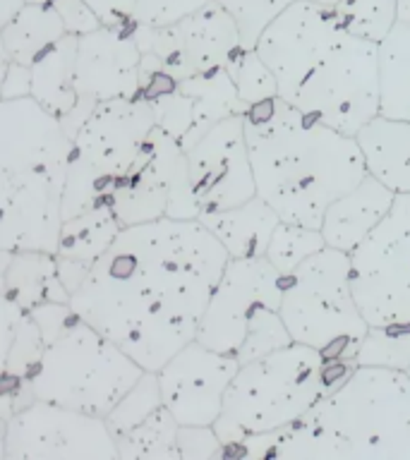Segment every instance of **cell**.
<instances>
[{
    "label": "cell",
    "instance_id": "obj_43",
    "mask_svg": "<svg viewBox=\"0 0 410 460\" xmlns=\"http://www.w3.org/2000/svg\"><path fill=\"white\" fill-rule=\"evenodd\" d=\"M398 3V22L410 24V0H396Z\"/></svg>",
    "mask_w": 410,
    "mask_h": 460
},
{
    "label": "cell",
    "instance_id": "obj_31",
    "mask_svg": "<svg viewBox=\"0 0 410 460\" xmlns=\"http://www.w3.org/2000/svg\"><path fill=\"white\" fill-rule=\"evenodd\" d=\"M161 405H165V402L164 395H161L158 374L144 372L142 379L137 381L135 386L129 388L128 394L118 401V405L106 415L108 429H111V434L115 438L122 437L125 431H129L132 427L144 422L151 412H156Z\"/></svg>",
    "mask_w": 410,
    "mask_h": 460
},
{
    "label": "cell",
    "instance_id": "obj_15",
    "mask_svg": "<svg viewBox=\"0 0 410 460\" xmlns=\"http://www.w3.org/2000/svg\"><path fill=\"white\" fill-rule=\"evenodd\" d=\"M190 185L204 211L240 207L257 197L250 149L245 137V115H233L211 128L187 149Z\"/></svg>",
    "mask_w": 410,
    "mask_h": 460
},
{
    "label": "cell",
    "instance_id": "obj_19",
    "mask_svg": "<svg viewBox=\"0 0 410 460\" xmlns=\"http://www.w3.org/2000/svg\"><path fill=\"white\" fill-rule=\"evenodd\" d=\"M200 221L218 237L230 259H252L266 257L273 233L281 226V216L257 194L240 207L204 211Z\"/></svg>",
    "mask_w": 410,
    "mask_h": 460
},
{
    "label": "cell",
    "instance_id": "obj_21",
    "mask_svg": "<svg viewBox=\"0 0 410 460\" xmlns=\"http://www.w3.org/2000/svg\"><path fill=\"white\" fill-rule=\"evenodd\" d=\"M3 254V295L20 307H39L43 302H70L72 295L58 276V257L50 252H7Z\"/></svg>",
    "mask_w": 410,
    "mask_h": 460
},
{
    "label": "cell",
    "instance_id": "obj_12",
    "mask_svg": "<svg viewBox=\"0 0 410 460\" xmlns=\"http://www.w3.org/2000/svg\"><path fill=\"white\" fill-rule=\"evenodd\" d=\"M3 460H115L120 458L106 417L36 398L3 422Z\"/></svg>",
    "mask_w": 410,
    "mask_h": 460
},
{
    "label": "cell",
    "instance_id": "obj_6",
    "mask_svg": "<svg viewBox=\"0 0 410 460\" xmlns=\"http://www.w3.org/2000/svg\"><path fill=\"white\" fill-rule=\"evenodd\" d=\"M283 276L266 257L230 259L207 305L197 341L240 365L293 343L283 316Z\"/></svg>",
    "mask_w": 410,
    "mask_h": 460
},
{
    "label": "cell",
    "instance_id": "obj_17",
    "mask_svg": "<svg viewBox=\"0 0 410 460\" xmlns=\"http://www.w3.org/2000/svg\"><path fill=\"white\" fill-rule=\"evenodd\" d=\"M75 86L79 99H135L142 89V49L128 24H103L79 36Z\"/></svg>",
    "mask_w": 410,
    "mask_h": 460
},
{
    "label": "cell",
    "instance_id": "obj_9",
    "mask_svg": "<svg viewBox=\"0 0 410 460\" xmlns=\"http://www.w3.org/2000/svg\"><path fill=\"white\" fill-rule=\"evenodd\" d=\"M286 103L355 137L381 113L379 43L343 31Z\"/></svg>",
    "mask_w": 410,
    "mask_h": 460
},
{
    "label": "cell",
    "instance_id": "obj_22",
    "mask_svg": "<svg viewBox=\"0 0 410 460\" xmlns=\"http://www.w3.org/2000/svg\"><path fill=\"white\" fill-rule=\"evenodd\" d=\"M180 89L192 99V128L183 139L185 151L200 142L218 122L228 120L233 115L247 113V103L240 99L236 82L226 67L180 79Z\"/></svg>",
    "mask_w": 410,
    "mask_h": 460
},
{
    "label": "cell",
    "instance_id": "obj_13",
    "mask_svg": "<svg viewBox=\"0 0 410 460\" xmlns=\"http://www.w3.org/2000/svg\"><path fill=\"white\" fill-rule=\"evenodd\" d=\"M129 27L142 53L156 56L164 72L178 82L218 67L228 70L245 50L237 20L216 0L173 27L156 29L132 22Z\"/></svg>",
    "mask_w": 410,
    "mask_h": 460
},
{
    "label": "cell",
    "instance_id": "obj_5",
    "mask_svg": "<svg viewBox=\"0 0 410 460\" xmlns=\"http://www.w3.org/2000/svg\"><path fill=\"white\" fill-rule=\"evenodd\" d=\"M144 372L120 345L79 316L63 336L46 345L24 384L3 391V422L36 398L106 417Z\"/></svg>",
    "mask_w": 410,
    "mask_h": 460
},
{
    "label": "cell",
    "instance_id": "obj_4",
    "mask_svg": "<svg viewBox=\"0 0 410 460\" xmlns=\"http://www.w3.org/2000/svg\"><path fill=\"white\" fill-rule=\"evenodd\" d=\"M355 367V359L329 358L295 341L240 365L214 424L223 448L300 422L324 395L351 376Z\"/></svg>",
    "mask_w": 410,
    "mask_h": 460
},
{
    "label": "cell",
    "instance_id": "obj_18",
    "mask_svg": "<svg viewBox=\"0 0 410 460\" xmlns=\"http://www.w3.org/2000/svg\"><path fill=\"white\" fill-rule=\"evenodd\" d=\"M394 199L396 192L372 175H365L360 185L338 197L326 208L319 228L326 237V244L351 254L384 221V216L394 207Z\"/></svg>",
    "mask_w": 410,
    "mask_h": 460
},
{
    "label": "cell",
    "instance_id": "obj_41",
    "mask_svg": "<svg viewBox=\"0 0 410 460\" xmlns=\"http://www.w3.org/2000/svg\"><path fill=\"white\" fill-rule=\"evenodd\" d=\"M89 271H92V264H85V261H79V259L58 257V276H60L63 286L67 288V293L70 295H75L79 288L85 286Z\"/></svg>",
    "mask_w": 410,
    "mask_h": 460
},
{
    "label": "cell",
    "instance_id": "obj_25",
    "mask_svg": "<svg viewBox=\"0 0 410 460\" xmlns=\"http://www.w3.org/2000/svg\"><path fill=\"white\" fill-rule=\"evenodd\" d=\"M122 223L115 216L111 201L96 204L85 214L67 218L63 223L60 243H58V257L79 259L85 264H94L96 259L103 257L106 250L113 244Z\"/></svg>",
    "mask_w": 410,
    "mask_h": 460
},
{
    "label": "cell",
    "instance_id": "obj_42",
    "mask_svg": "<svg viewBox=\"0 0 410 460\" xmlns=\"http://www.w3.org/2000/svg\"><path fill=\"white\" fill-rule=\"evenodd\" d=\"M24 5H27V0H0V27L13 20Z\"/></svg>",
    "mask_w": 410,
    "mask_h": 460
},
{
    "label": "cell",
    "instance_id": "obj_36",
    "mask_svg": "<svg viewBox=\"0 0 410 460\" xmlns=\"http://www.w3.org/2000/svg\"><path fill=\"white\" fill-rule=\"evenodd\" d=\"M180 460L221 458L223 444L214 424H185L178 431Z\"/></svg>",
    "mask_w": 410,
    "mask_h": 460
},
{
    "label": "cell",
    "instance_id": "obj_38",
    "mask_svg": "<svg viewBox=\"0 0 410 460\" xmlns=\"http://www.w3.org/2000/svg\"><path fill=\"white\" fill-rule=\"evenodd\" d=\"M50 5L60 14L67 34L85 36L103 27V20L86 0H50Z\"/></svg>",
    "mask_w": 410,
    "mask_h": 460
},
{
    "label": "cell",
    "instance_id": "obj_34",
    "mask_svg": "<svg viewBox=\"0 0 410 460\" xmlns=\"http://www.w3.org/2000/svg\"><path fill=\"white\" fill-rule=\"evenodd\" d=\"M237 20L245 49H254L259 36L295 0H216Z\"/></svg>",
    "mask_w": 410,
    "mask_h": 460
},
{
    "label": "cell",
    "instance_id": "obj_32",
    "mask_svg": "<svg viewBox=\"0 0 410 460\" xmlns=\"http://www.w3.org/2000/svg\"><path fill=\"white\" fill-rule=\"evenodd\" d=\"M43 350H46V341L41 336V329L27 312L13 345L7 348V352H3V391H13L24 384L39 365Z\"/></svg>",
    "mask_w": 410,
    "mask_h": 460
},
{
    "label": "cell",
    "instance_id": "obj_40",
    "mask_svg": "<svg viewBox=\"0 0 410 460\" xmlns=\"http://www.w3.org/2000/svg\"><path fill=\"white\" fill-rule=\"evenodd\" d=\"M86 3L96 10L103 24H111V27L128 24L132 17V7H135V0H86Z\"/></svg>",
    "mask_w": 410,
    "mask_h": 460
},
{
    "label": "cell",
    "instance_id": "obj_27",
    "mask_svg": "<svg viewBox=\"0 0 410 460\" xmlns=\"http://www.w3.org/2000/svg\"><path fill=\"white\" fill-rule=\"evenodd\" d=\"M180 422L165 405L115 438L122 460H180Z\"/></svg>",
    "mask_w": 410,
    "mask_h": 460
},
{
    "label": "cell",
    "instance_id": "obj_35",
    "mask_svg": "<svg viewBox=\"0 0 410 460\" xmlns=\"http://www.w3.org/2000/svg\"><path fill=\"white\" fill-rule=\"evenodd\" d=\"M207 3L209 0H135L129 22L156 29L173 27L201 10Z\"/></svg>",
    "mask_w": 410,
    "mask_h": 460
},
{
    "label": "cell",
    "instance_id": "obj_14",
    "mask_svg": "<svg viewBox=\"0 0 410 460\" xmlns=\"http://www.w3.org/2000/svg\"><path fill=\"white\" fill-rule=\"evenodd\" d=\"M343 31L334 7L312 0H295L262 31L254 50L279 82V99H293L302 79Z\"/></svg>",
    "mask_w": 410,
    "mask_h": 460
},
{
    "label": "cell",
    "instance_id": "obj_26",
    "mask_svg": "<svg viewBox=\"0 0 410 460\" xmlns=\"http://www.w3.org/2000/svg\"><path fill=\"white\" fill-rule=\"evenodd\" d=\"M381 115L410 122V24L398 22L379 43Z\"/></svg>",
    "mask_w": 410,
    "mask_h": 460
},
{
    "label": "cell",
    "instance_id": "obj_29",
    "mask_svg": "<svg viewBox=\"0 0 410 460\" xmlns=\"http://www.w3.org/2000/svg\"><path fill=\"white\" fill-rule=\"evenodd\" d=\"M355 362L360 367H387L410 372V323L370 326L355 352Z\"/></svg>",
    "mask_w": 410,
    "mask_h": 460
},
{
    "label": "cell",
    "instance_id": "obj_2",
    "mask_svg": "<svg viewBox=\"0 0 410 460\" xmlns=\"http://www.w3.org/2000/svg\"><path fill=\"white\" fill-rule=\"evenodd\" d=\"M245 137L257 194L286 223L322 228L326 208L367 175L355 137L279 96L247 108Z\"/></svg>",
    "mask_w": 410,
    "mask_h": 460
},
{
    "label": "cell",
    "instance_id": "obj_8",
    "mask_svg": "<svg viewBox=\"0 0 410 460\" xmlns=\"http://www.w3.org/2000/svg\"><path fill=\"white\" fill-rule=\"evenodd\" d=\"M154 128L156 118L142 96L101 101L94 108L72 144L63 194L65 221L113 199Z\"/></svg>",
    "mask_w": 410,
    "mask_h": 460
},
{
    "label": "cell",
    "instance_id": "obj_44",
    "mask_svg": "<svg viewBox=\"0 0 410 460\" xmlns=\"http://www.w3.org/2000/svg\"><path fill=\"white\" fill-rule=\"evenodd\" d=\"M312 3H316V5H324V7H336L341 0H312Z\"/></svg>",
    "mask_w": 410,
    "mask_h": 460
},
{
    "label": "cell",
    "instance_id": "obj_30",
    "mask_svg": "<svg viewBox=\"0 0 410 460\" xmlns=\"http://www.w3.org/2000/svg\"><path fill=\"white\" fill-rule=\"evenodd\" d=\"M324 247H326V237H324V233L319 228L281 221V226L273 233L272 243H269L266 259L279 269L281 276H288L302 261H308L312 254L322 252Z\"/></svg>",
    "mask_w": 410,
    "mask_h": 460
},
{
    "label": "cell",
    "instance_id": "obj_39",
    "mask_svg": "<svg viewBox=\"0 0 410 460\" xmlns=\"http://www.w3.org/2000/svg\"><path fill=\"white\" fill-rule=\"evenodd\" d=\"M31 96V67L3 60L0 72V101H14Z\"/></svg>",
    "mask_w": 410,
    "mask_h": 460
},
{
    "label": "cell",
    "instance_id": "obj_33",
    "mask_svg": "<svg viewBox=\"0 0 410 460\" xmlns=\"http://www.w3.org/2000/svg\"><path fill=\"white\" fill-rule=\"evenodd\" d=\"M228 72L247 108L279 96V82L254 49H245L236 58V63L230 65Z\"/></svg>",
    "mask_w": 410,
    "mask_h": 460
},
{
    "label": "cell",
    "instance_id": "obj_28",
    "mask_svg": "<svg viewBox=\"0 0 410 460\" xmlns=\"http://www.w3.org/2000/svg\"><path fill=\"white\" fill-rule=\"evenodd\" d=\"M334 13L348 34L372 43L384 41L398 24L396 0H341Z\"/></svg>",
    "mask_w": 410,
    "mask_h": 460
},
{
    "label": "cell",
    "instance_id": "obj_23",
    "mask_svg": "<svg viewBox=\"0 0 410 460\" xmlns=\"http://www.w3.org/2000/svg\"><path fill=\"white\" fill-rule=\"evenodd\" d=\"M63 36H67V29L56 7L50 3H27L0 27V53L3 60L31 67Z\"/></svg>",
    "mask_w": 410,
    "mask_h": 460
},
{
    "label": "cell",
    "instance_id": "obj_7",
    "mask_svg": "<svg viewBox=\"0 0 410 460\" xmlns=\"http://www.w3.org/2000/svg\"><path fill=\"white\" fill-rule=\"evenodd\" d=\"M281 316L295 343L329 358L355 359L370 323L352 295L351 254L326 244L283 276Z\"/></svg>",
    "mask_w": 410,
    "mask_h": 460
},
{
    "label": "cell",
    "instance_id": "obj_24",
    "mask_svg": "<svg viewBox=\"0 0 410 460\" xmlns=\"http://www.w3.org/2000/svg\"><path fill=\"white\" fill-rule=\"evenodd\" d=\"M77 46L79 36H63L31 65V99L58 118H65L79 101L75 86Z\"/></svg>",
    "mask_w": 410,
    "mask_h": 460
},
{
    "label": "cell",
    "instance_id": "obj_11",
    "mask_svg": "<svg viewBox=\"0 0 410 460\" xmlns=\"http://www.w3.org/2000/svg\"><path fill=\"white\" fill-rule=\"evenodd\" d=\"M111 204L122 228L158 218H200L201 207L190 185L183 144L158 125L151 129Z\"/></svg>",
    "mask_w": 410,
    "mask_h": 460
},
{
    "label": "cell",
    "instance_id": "obj_37",
    "mask_svg": "<svg viewBox=\"0 0 410 460\" xmlns=\"http://www.w3.org/2000/svg\"><path fill=\"white\" fill-rule=\"evenodd\" d=\"M29 314L36 322V326L41 329L46 345L58 341L79 319V314L72 309L70 302H43L39 307L29 309Z\"/></svg>",
    "mask_w": 410,
    "mask_h": 460
},
{
    "label": "cell",
    "instance_id": "obj_20",
    "mask_svg": "<svg viewBox=\"0 0 410 460\" xmlns=\"http://www.w3.org/2000/svg\"><path fill=\"white\" fill-rule=\"evenodd\" d=\"M355 139L365 158L367 175L396 194L410 192V122L379 113Z\"/></svg>",
    "mask_w": 410,
    "mask_h": 460
},
{
    "label": "cell",
    "instance_id": "obj_10",
    "mask_svg": "<svg viewBox=\"0 0 410 460\" xmlns=\"http://www.w3.org/2000/svg\"><path fill=\"white\" fill-rule=\"evenodd\" d=\"M351 283L370 326L410 323V192L351 252Z\"/></svg>",
    "mask_w": 410,
    "mask_h": 460
},
{
    "label": "cell",
    "instance_id": "obj_1",
    "mask_svg": "<svg viewBox=\"0 0 410 460\" xmlns=\"http://www.w3.org/2000/svg\"><path fill=\"white\" fill-rule=\"evenodd\" d=\"M228 261L226 247L200 218L137 223L94 261L70 305L142 369L158 372L197 341Z\"/></svg>",
    "mask_w": 410,
    "mask_h": 460
},
{
    "label": "cell",
    "instance_id": "obj_16",
    "mask_svg": "<svg viewBox=\"0 0 410 460\" xmlns=\"http://www.w3.org/2000/svg\"><path fill=\"white\" fill-rule=\"evenodd\" d=\"M237 369L236 358L211 350L200 341L187 343L156 372L165 408L180 427L216 424Z\"/></svg>",
    "mask_w": 410,
    "mask_h": 460
},
{
    "label": "cell",
    "instance_id": "obj_3",
    "mask_svg": "<svg viewBox=\"0 0 410 460\" xmlns=\"http://www.w3.org/2000/svg\"><path fill=\"white\" fill-rule=\"evenodd\" d=\"M221 458L410 460V372L358 365L300 422L243 438Z\"/></svg>",
    "mask_w": 410,
    "mask_h": 460
}]
</instances>
